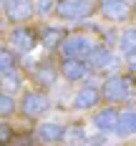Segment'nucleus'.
Segmentation results:
<instances>
[{"label": "nucleus", "instance_id": "1", "mask_svg": "<svg viewBox=\"0 0 136 146\" xmlns=\"http://www.w3.org/2000/svg\"><path fill=\"white\" fill-rule=\"evenodd\" d=\"M91 50H93V45L88 43L86 35H68V38H63V43H60L63 58H83V56H88Z\"/></svg>", "mask_w": 136, "mask_h": 146}, {"label": "nucleus", "instance_id": "2", "mask_svg": "<svg viewBox=\"0 0 136 146\" xmlns=\"http://www.w3.org/2000/svg\"><path fill=\"white\" fill-rule=\"evenodd\" d=\"M56 13L63 20H78V18L91 13V0H60Z\"/></svg>", "mask_w": 136, "mask_h": 146}, {"label": "nucleus", "instance_id": "3", "mask_svg": "<svg viewBox=\"0 0 136 146\" xmlns=\"http://www.w3.org/2000/svg\"><path fill=\"white\" fill-rule=\"evenodd\" d=\"M3 8H5V18L8 20H28L33 13V3L30 0H3Z\"/></svg>", "mask_w": 136, "mask_h": 146}, {"label": "nucleus", "instance_id": "4", "mask_svg": "<svg viewBox=\"0 0 136 146\" xmlns=\"http://www.w3.org/2000/svg\"><path fill=\"white\" fill-rule=\"evenodd\" d=\"M103 96H106V101H123L129 96V83L119 76H113L103 83Z\"/></svg>", "mask_w": 136, "mask_h": 146}, {"label": "nucleus", "instance_id": "5", "mask_svg": "<svg viewBox=\"0 0 136 146\" xmlns=\"http://www.w3.org/2000/svg\"><path fill=\"white\" fill-rule=\"evenodd\" d=\"M23 111H25V116H30V118L43 116L45 111H48L45 96H40V93H25V98H23Z\"/></svg>", "mask_w": 136, "mask_h": 146}, {"label": "nucleus", "instance_id": "6", "mask_svg": "<svg viewBox=\"0 0 136 146\" xmlns=\"http://www.w3.org/2000/svg\"><path fill=\"white\" fill-rule=\"evenodd\" d=\"M10 45H13L15 50H20V53H30L33 45H35V35L28 28H15L10 33Z\"/></svg>", "mask_w": 136, "mask_h": 146}, {"label": "nucleus", "instance_id": "7", "mask_svg": "<svg viewBox=\"0 0 136 146\" xmlns=\"http://www.w3.org/2000/svg\"><path fill=\"white\" fill-rule=\"evenodd\" d=\"M101 13H103V18H108V20H126L129 5H126L123 0H103V3H101Z\"/></svg>", "mask_w": 136, "mask_h": 146}, {"label": "nucleus", "instance_id": "8", "mask_svg": "<svg viewBox=\"0 0 136 146\" xmlns=\"http://www.w3.org/2000/svg\"><path fill=\"white\" fill-rule=\"evenodd\" d=\"M88 66L93 71H103V68H111V66H116V60L113 56L106 50V48H93L88 53Z\"/></svg>", "mask_w": 136, "mask_h": 146}, {"label": "nucleus", "instance_id": "9", "mask_svg": "<svg viewBox=\"0 0 136 146\" xmlns=\"http://www.w3.org/2000/svg\"><path fill=\"white\" fill-rule=\"evenodd\" d=\"M86 71H88V66H86L81 58H66V60H63V76H66L68 81H78V78H83Z\"/></svg>", "mask_w": 136, "mask_h": 146}, {"label": "nucleus", "instance_id": "10", "mask_svg": "<svg viewBox=\"0 0 136 146\" xmlns=\"http://www.w3.org/2000/svg\"><path fill=\"white\" fill-rule=\"evenodd\" d=\"M93 123H96L98 131H116V126H119V113H116L113 108H106V111H101L98 116L93 118Z\"/></svg>", "mask_w": 136, "mask_h": 146}, {"label": "nucleus", "instance_id": "11", "mask_svg": "<svg viewBox=\"0 0 136 146\" xmlns=\"http://www.w3.org/2000/svg\"><path fill=\"white\" fill-rule=\"evenodd\" d=\"M96 103H98V91H96L93 86L81 88L78 96L73 98V106H76V108H93Z\"/></svg>", "mask_w": 136, "mask_h": 146}, {"label": "nucleus", "instance_id": "12", "mask_svg": "<svg viewBox=\"0 0 136 146\" xmlns=\"http://www.w3.org/2000/svg\"><path fill=\"white\" fill-rule=\"evenodd\" d=\"M38 136H40V141H60V139H66V129L58 123H43V126H38Z\"/></svg>", "mask_w": 136, "mask_h": 146}, {"label": "nucleus", "instance_id": "13", "mask_svg": "<svg viewBox=\"0 0 136 146\" xmlns=\"http://www.w3.org/2000/svg\"><path fill=\"white\" fill-rule=\"evenodd\" d=\"M116 131H119L121 136L136 133V113H134V111H126V113H121V116H119V126H116Z\"/></svg>", "mask_w": 136, "mask_h": 146}, {"label": "nucleus", "instance_id": "14", "mask_svg": "<svg viewBox=\"0 0 136 146\" xmlns=\"http://www.w3.org/2000/svg\"><path fill=\"white\" fill-rule=\"evenodd\" d=\"M119 48L126 56H131V58L136 56V30L134 28L123 30V35H121V40H119Z\"/></svg>", "mask_w": 136, "mask_h": 146}, {"label": "nucleus", "instance_id": "15", "mask_svg": "<svg viewBox=\"0 0 136 146\" xmlns=\"http://www.w3.org/2000/svg\"><path fill=\"white\" fill-rule=\"evenodd\" d=\"M63 30H58V28H43V33H40V40H43V45L45 48H56V45H60L63 43Z\"/></svg>", "mask_w": 136, "mask_h": 146}, {"label": "nucleus", "instance_id": "16", "mask_svg": "<svg viewBox=\"0 0 136 146\" xmlns=\"http://www.w3.org/2000/svg\"><path fill=\"white\" fill-rule=\"evenodd\" d=\"M35 81H38L40 86H50V83L56 81V68L48 66V63L38 66V68H35Z\"/></svg>", "mask_w": 136, "mask_h": 146}, {"label": "nucleus", "instance_id": "17", "mask_svg": "<svg viewBox=\"0 0 136 146\" xmlns=\"http://www.w3.org/2000/svg\"><path fill=\"white\" fill-rule=\"evenodd\" d=\"M0 66H3V76L13 73L15 68V58H13V53H8V48H3V53H0Z\"/></svg>", "mask_w": 136, "mask_h": 146}, {"label": "nucleus", "instance_id": "18", "mask_svg": "<svg viewBox=\"0 0 136 146\" xmlns=\"http://www.w3.org/2000/svg\"><path fill=\"white\" fill-rule=\"evenodd\" d=\"M10 111H13V101L3 93V98H0V113H3V116H8Z\"/></svg>", "mask_w": 136, "mask_h": 146}, {"label": "nucleus", "instance_id": "19", "mask_svg": "<svg viewBox=\"0 0 136 146\" xmlns=\"http://www.w3.org/2000/svg\"><path fill=\"white\" fill-rule=\"evenodd\" d=\"M66 139H68V141H83V131H81V129H73V131L66 133Z\"/></svg>", "mask_w": 136, "mask_h": 146}, {"label": "nucleus", "instance_id": "20", "mask_svg": "<svg viewBox=\"0 0 136 146\" xmlns=\"http://www.w3.org/2000/svg\"><path fill=\"white\" fill-rule=\"evenodd\" d=\"M50 8H53V3H50V0H38V10H40V13H50Z\"/></svg>", "mask_w": 136, "mask_h": 146}, {"label": "nucleus", "instance_id": "21", "mask_svg": "<svg viewBox=\"0 0 136 146\" xmlns=\"http://www.w3.org/2000/svg\"><path fill=\"white\" fill-rule=\"evenodd\" d=\"M0 129H3V133H0V139H3V144H5V141H10V126H5V123H3Z\"/></svg>", "mask_w": 136, "mask_h": 146}, {"label": "nucleus", "instance_id": "22", "mask_svg": "<svg viewBox=\"0 0 136 146\" xmlns=\"http://www.w3.org/2000/svg\"><path fill=\"white\" fill-rule=\"evenodd\" d=\"M131 71H136V60H134V63H131Z\"/></svg>", "mask_w": 136, "mask_h": 146}]
</instances>
